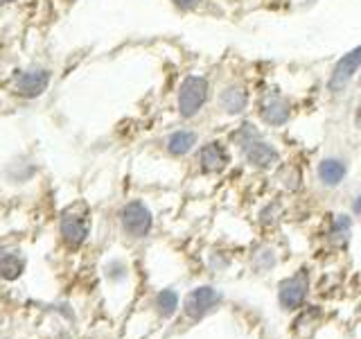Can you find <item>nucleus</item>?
<instances>
[{
	"label": "nucleus",
	"instance_id": "1",
	"mask_svg": "<svg viewBox=\"0 0 361 339\" xmlns=\"http://www.w3.org/2000/svg\"><path fill=\"white\" fill-rule=\"evenodd\" d=\"M253 116L269 129H282L296 116V102L276 84H262L253 97Z\"/></svg>",
	"mask_w": 361,
	"mask_h": 339
},
{
	"label": "nucleus",
	"instance_id": "2",
	"mask_svg": "<svg viewBox=\"0 0 361 339\" xmlns=\"http://www.w3.org/2000/svg\"><path fill=\"white\" fill-rule=\"evenodd\" d=\"M214 97L212 79L206 73H188L176 88V113L183 122L197 120Z\"/></svg>",
	"mask_w": 361,
	"mask_h": 339
},
{
	"label": "nucleus",
	"instance_id": "3",
	"mask_svg": "<svg viewBox=\"0 0 361 339\" xmlns=\"http://www.w3.org/2000/svg\"><path fill=\"white\" fill-rule=\"evenodd\" d=\"M253 97H255V90L251 88V84H248L246 79L231 77L214 90L212 105L219 116L240 120L253 111Z\"/></svg>",
	"mask_w": 361,
	"mask_h": 339
},
{
	"label": "nucleus",
	"instance_id": "4",
	"mask_svg": "<svg viewBox=\"0 0 361 339\" xmlns=\"http://www.w3.org/2000/svg\"><path fill=\"white\" fill-rule=\"evenodd\" d=\"M361 73V43L355 48L345 50L338 59L332 64L330 73L325 79V93L330 97H341L350 84L357 82V75Z\"/></svg>",
	"mask_w": 361,
	"mask_h": 339
},
{
	"label": "nucleus",
	"instance_id": "5",
	"mask_svg": "<svg viewBox=\"0 0 361 339\" xmlns=\"http://www.w3.org/2000/svg\"><path fill=\"white\" fill-rule=\"evenodd\" d=\"M233 147L224 138H208L197 147V165L199 172L212 177V174H224L228 165L233 163Z\"/></svg>",
	"mask_w": 361,
	"mask_h": 339
},
{
	"label": "nucleus",
	"instance_id": "6",
	"mask_svg": "<svg viewBox=\"0 0 361 339\" xmlns=\"http://www.w3.org/2000/svg\"><path fill=\"white\" fill-rule=\"evenodd\" d=\"M240 156L244 158V163L257 170V172H274L278 170V165L282 163V154L276 147V143H271L267 136H259L253 143H248L244 150L240 152Z\"/></svg>",
	"mask_w": 361,
	"mask_h": 339
},
{
	"label": "nucleus",
	"instance_id": "7",
	"mask_svg": "<svg viewBox=\"0 0 361 339\" xmlns=\"http://www.w3.org/2000/svg\"><path fill=\"white\" fill-rule=\"evenodd\" d=\"M120 222H122V231L129 237H147L152 233L154 226V215L152 210L145 206L142 201L133 199L129 203H124V208L120 213Z\"/></svg>",
	"mask_w": 361,
	"mask_h": 339
},
{
	"label": "nucleus",
	"instance_id": "8",
	"mask_svg": "<svg viewBox=\"0 0 361 339\" xmlns=\"http://www.w3.org/2000/svg\"><path fill=\"white\" fill-rule=\"evenodd\" d=\"M307 290H310L307 269H300L296 276H289L280 282V290H278L280 305L285 310H298L305 303V299H307Z\"/></svg>",
	"mask_w": 361,
	"mask_h": 339
},
{
	"label": "nucleus",
	"instance_id": "9",
	"mask_svg": "<svg viewBox=\"0 0 361 339\" xmlns=\"http://www.w3.org/2000/svg\"><path fill=\"white\" fill-rule=\"evenodd\" d=\"M201 145V133L192 127H178L165 136V152L172 158H185L197 152Z\"/></svg>",
	"mask_w": 361,
	"mask_h": 339
},
{
	"label": "nucleus",
	"instance_id": "10",
	"mask_svg": "<svg viewBox=\"0 0 361 339\" xmlns=\"http://www.w3.org/2000/svg\"><path fill=\"white\" fill-rule=\"evenodd\" d=\"M348 161L341 156H323L316 163V179L321 181L323 188H338L348 177Z\"/></svg>",
	"mask_w": 361,
	"mask_h": 339
},
{
	"label": "nucleus",
	"instance_id": "11",
	"mask_svg": "<svg viewBox=\"0 0 361 339\" xmlns=\"http://www.w3.org/2000/svg\"><path fill=\"white\" fill-rule=\"evenodd\" d=\"M221 303V294L214 287H197L185 297V314L192 319H201L203 314H208Z\"/></svg>",
	"mask_w": 361,
	"mask_h": 339
},
{
	"label": "nucleus",
	"instance_id": "12",
	"mask_svg": "<svg viewBox=\"0 0 361 339\" xmlns=\"http://www.w3.org/2000/svg\"><path fill=\"white\" fill-rule=\"evenodd\" d=\"M50 84V71L45 68H30L23 71L14 79V90L20 97H39Z\"/></svg>",
	"mask_w": 361,
	"mask_h": 339
},
{
	"label": "nucleus",
	"instance_id": "13",
	"mask_svg": "<svg viewBox=\"0 0 361 339\" xmlns=\"http://www.w3.org/2000/svg\"><path fill=\"white\" fill-rule=\"evenodd\" d=\"M59 229H61L63 242H66L68 246L77 249V246H82V244L86 242L90 226H88V218H86V215H79V213L68 210V213H63Z\"/></svg>",
	"mask_w": 361,
	"mask_h": 339
},
{
	"label": "nucleus",
	"instance_id": "14",
	"mask_svg": "<svg viewBox=\"0 0 361 339\" xmlns=\"http://www.w3.org/2000/svg\"><path fill=\"white\" fill-rule=\"evenodd\" d=\"M25 271V258L16 249H5L0 254V276L5 280H16Z\"/></svg>",
	"mask_w": 361,
	"mask_h": 339
},
{
	"label": "nucleus",
	"instance_id": "15",
	"mask_svg": "<svg viewBox=\"0 0 361 339\" xmlns=\"http://www.w3.org/2000/svg\"><path fill=\"white\" fill-rule=\"evenodd\" d=\"M350 233H353V218L350 215H334L327 229V240L334 246H345L350 242Z\"/></svg>",
	"mask_w": 361,
	"mask_h": 339
},
{
	"label": "nucleus",
	"instance_id": "16",
	"mask_svg": "<svg viewBox=\"0 0 361 339\" xmlns=\"http://www.w3.org/2000/svg\"><path fill=\"white\" fill-rule=\"evenodd\" d=\"M276 174H278L280 186L287 192H298L302 188V170L296 163H280Z\"/></svg>",
	"mask_w": 361,
	"mask_h": 339
},
{
	"label": "nucleus",
	"instance_id": "17",
	"mask_svg": "<svg viewBox=\"0 0 361 339\" xmlns=\"http://www.w3.org/2000/svg\"><path fill=\"white\" fill-rule=\"evenodd\" d=\"M156 308L163 316H172L178 308V294L174 290H163L156 297Z\"/></svg>",
	"mask_w": 361,
	"mask_h": 339
},
{
	"label": "nucleus",
	"instance_id": "18",
	"mask_svg": "<svg viewBox=\"0 0 361 339\" xmlns=\"http://www.w3.org/2000/svg\"><path fill=\"white\" fill-rule=\"evenodd\" d=\"M178 11H183V14H203V11H208L212 0H169Z\"/></svg>",
	"mask_w": 361,
	"mask_h": 339
},
{
	"label": "nucleus",
	"instance_id": "19",
	"mask_svg": "<svg viewBox=\"0 0 361 339\" xmlns=\"http://www.w3.org/2000/svg\"><path fill=\"white\" fill-rule=\"evenodd\" d=\"M280 213H282V206L278 201H271V203H267V206L259 210V224H264V226H269V224H276L278 222V218H280Z\"/></svg>",
	"mask_w": 361,
	"mask_h": 339
},
{
	"label": "nucleus",
	"instance_id": "20",
	"mask_svg": "<svg viewBox=\"0 0 361 339\" xmlns=\"http://www.w3.org/2000/svg\"><path fill=\"white\" fill-rule=\"evenodd\" d=\"M274 263H276V256L271 254L269 249H264V251H259V254L255 256V265H257V267L269 269V267H274Z\"/></svg>",
	"mask_w": 361,
	"mask_h": 339
},
{
	"label": "nucleus",
	"instance_id": "21",
	"mask_svg": "<svg viewBox=\"0 0 361 339\" xmlns=\"http://www.w3.org/2000/svg\"><path fill=\"white\" fill-rule=\"evenodd\" d=\"M353 127L361 133V97L357 100V105L353 109Z\"/></svg>",
	"mask_w": 361,
	"mask_h": 339
},
{
	"label": "nucleus",
	"instance_id": "22",
	"mask_svg": "<svg viewBox=\"0 0 361 339\" xmlns=\"http://www.w3.org/2000/svg\"><path fill=\"white\" fill-rule=\"evenodd\" d=\"M353 213L357 215V218H361V192L353 199Z\"/></svg>",
	"mask_w": 361,
	"mask_h": 339
},
{
	"label": "nucleus",
	"instance_id": "23",
	"mask_svg": "<svg viewBox=\"0 0 361 339\" xmlns=\"http://www.w3.org/2000/svg\"><path fill=\"white\" fill-rule=\"evenodd\" d=\"M357 88H359V93H361V73L357 75Z\"/></svg>",
	"mask_w": 361,
	"mask_h": 339
},
{
	"label": "nucleus",
	"instance_id": "24",
	"mask_svg": "<svg viewBox=\"0 0 361 339\" xmlns=\"http://www.w3.org/2000/svg\"><path fill=\"white\" fill-rule=\"evenodd\" d=\"M0 3H14V0H0Z\"/></svg>",
	"mask_w": 361,
	"mask_h": 339
}]
</instances>
